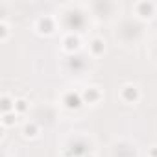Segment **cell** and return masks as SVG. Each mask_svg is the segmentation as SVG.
I'll return each instance as SVG.
<instances>
[{"instance_id":"1","label":"cell","mask_w":157,"mask_h":157,"mask_svg":"<svg viewBox=\"0 0 157 157\" xmlns=\"http://www.w3.org/2000/svg\"><path fill=\"white\" fill-rule=\"evenodd\" d=\"M65 22L70 30H82L85 26V17L80 13V11H70L67 17H65Z\"/></svg>"},{"instance_id":"2","label":"cell","mask_w":157,"mask_h":157,"mask_svg":"<svg viewBox=\"0 0 157 157\" xmlns=\"http://www.w3.org/2000/svg\"><path fill=\"white\" fill-rule=\"evenodd\" d=\"M89 151V146H87V142H83V140H78V142H74L72 146H70V150L67 151L70 157H80V155H85Z\"/></svg>"},{"instance_id":"3","label":"cell","mask_w":157,"mask_h":157,"mask_svg":"<svg viewBox=\"0 0 157 157\" xmlns=\"http://www.w3.org/2000/svg\"><path fill=\"white\" fill-rule=\"evenodd\" d=\"M65 104H67V107H70V109H78L82 105V98L78 96L76 93H68L67 96H65Z\"/></svg>"},{"instance_id":"4","label":"cell","mask_w":157,"mask_h":157,"mask_svg":"<svg viewBox=\"0 0 157 157\" xmlns=\"http://www.w3.org/2000/svg\"><path fill=\"white\" fill-rule=\"evenodd\" d=\"M68 67L74 68V70H82V68L85 67V59H83L82 56H76V57H72V59L68 61Z\"/></svg>"},{"instance_id":"5","label":"cell","mask_w":157,"mask_h":157,"mask_svg":"<svg viewBox=\"0 0 157 157\" xmlns=\"http://www.w3.org/2000/svg\"><path fill=\"white\" fill-rule=\"evenodd\" d=\"M124 96H126V100H135V98H137V91L131 89V87H128V89L124 91Z\"/></svg>"},{"instance_id":"6","label":"cell","mask_w":157,"mask_h":157,"mask_svg":"<svg viewBox=\"0 0 157 157\" xmlns=\"http://www.w3.org/2000/svg\"><path fill=\"white\" fill-rule=\"evenodd\" d=\"M96 98H98V93H96L94 89H89V91L85 93V100H87V102H94Z\"/></svg>"},{"instance_id":"7","label":"cell","mask_w":157,"mask_h":157,"mask_svg":"<svg viewBox=\"0 0 157 157\" xmlns=\"http://www.w3.org/2000/svg\"><path fill=\"white\" fill-rule=\"evenodd\" d=\"M41 28H43V32H50V28H52L50 21H48V19H43V21H41Z\"/></svg>"},{"instance_id":"8","label":"cell","mask_w":157,"mask_h":157,"mask_svg":"<svg viewBox=\"0 0 157 157\" xmlns=\"http://www.w3.org/2000/svg\"><path fill=\"white\" fill-rule=\"evenodd\" d=\"M93 50H94L96 54H100V52L104 50V44H102V41H94V43H93Z\"/></svg>"},{"instance_id":"9","label":"cell","mask_w":157,"mask_h":157,"mask_svg":"<svg viewBox=\"0 0 157 157\" xmlns=\"http://www.w3.org/2000/svg\"><path fill=\"white\" fill-rule=\"evenodd\" d=\"M10 107H11V102L8 98H2V109L4 111H10Z\"/></svg>"},{"instance_id":"10","label":"cell","mask_w":157,"mask_h":157,"mask_svg":"<svg viewBox=\"0 0 157 157\" xmlns=\"http://www.w3.org/2000/svg\"><path fill=\"white\" fill-rule=\"evenodd\" d=\"M140 11L150 15V11H151V6H150V4H140Z\"/></svg>"},{"instance_id":"11","label":"cell","mask_w":157,"mask_h":157,"mask_svg":"<svg viewBox=\"0 0 157 157\" xmlns=\"http://www.w3.org/2000/svg\"><path fill=\"white\" fill-rule=\"evenodd\" d=\"M67 43H68V48H76V46H78V41H76L74 37H70V39H67Z\"/></svg>"},{"instance_id":"12","label":"cell","mask_w":157,"mask_h":157,"mask_svg":"<svg viewBox=\"0 0 157 157\" xmlns=\"http://www.w3.org/2000/svg\"><path fill=\"white\" fill-rule=\"evenodd\" d=\"M17 109H19V111H24V109H26V102H22V100L17 102Z\"/></svg>"},{"instance_id":"13","label":"cell","mask_w":157,"mask_h":157,"mask_svg":"<svg viewBox=\"0 0 157 157\" xmlns=\"http://www.w3.org/2000/svg\"><path fill=\"white\" fill-rule=\"evenodd\" d=\"M33 131H35V128H33V126H32V128H30V126L26 128V133H28V135H33Z\"/></svg>"},{"instance_id":"14","label":"cell","mask_w":157,"mask_h":157,"mask_svg":"<svg viewBox=\"0 0 157 157\" xmlns=\"http://www.w3.org/2000/svg\"><path fill=\"white\" fill-rule=\"evenodd\" d=\"M11 122H13V117L8 115V117H6V124H11Z\"/></svg>"}]
</instances>
